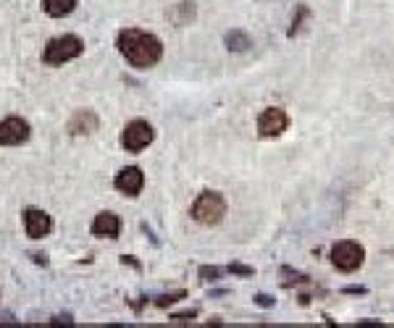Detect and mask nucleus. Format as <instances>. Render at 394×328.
Wrapping results in <instances>:
<instances>
[{"mask_svg":"<svg viewBox=\"0 0 394 328\" xmlns=\"http://www.w3.org/2000/svg\"><path fill=\"white\" fill-rule=\"evenodd\" d=\"M118 50H121V55L132 66H137V69H150V66H155V63L161 61L163 45L158 37L147 35V32L126 29V32L118 35Z\"/></svg>","mask_w":394,"mask_h":328,"instance_id":"obj_1","label":"nucleus"},{"mask_svg":"<svg viewBox=\"0 0 394 328\" xmlns=\"http://www.w3.org/2000/svg\"><path fill=\"white\" fill-rule=\"evenodd\" d=\"M226 215V200L218 192H203L192 205V218L203 226H215Z\"/></svg>","mask_w":394,"mask_h":328,"instance_id":"obj_2","label":"nucleus"},{"mask_svg":"<svg viewBox=\"0 0 394 328\" xmlns=\"http://www.w3.org/2000/svg\"><path fill=\"white\" fill-rule=\"evenodd\" d=\"M81 50H84V43H81L79 37L63 35V37H55V40L47 43L43 58H45V63H50V66H61V63L81 55Z\"/></svg>","mask_w":394,"mask_h":328,"instance_id":"obj_3","label":"nucleus"},{"mask_svg":"<svg viewBox=\"0 0 394 328\" xmlns=\"http://www.w3.org/2000/svg\"><path fill=\"white\" fill-rule=\"evenodd\" d=\"M363 260H366V249L360 247L358 242H339V244H334L332 263L337 271H342V273L358 271V268L363 266Z\"/></svg>","mask_w":394,"mask_h":328,"instance_id":"obj_4","label":"nucleus"},{"mask_svg":"<svg viewBox=\"0 0 394 328\" xmlns=\"http://www.w3.org/2000/svg\"><path fill=\"white\" fill-rule=\"evenodd\" d=\"M152 142V126L147 121H132L121 134V145L129 152H140Z\"/></svg>","mask_w":394,"mask_h":328,"instance_id":"obj_5","label":"nucleus"},{"mask_svg":"<svg viewBox=\"0 0 394 328\" xmlns=\"http://www.w3.org/2000/svg\"><path fill=\"white\" fill-rule=\"evenodd\" d=\"M287 126H289V118L281 108H266L258 118V132H260V137H266V140L284 134L287 132Z\"/></svg>","mask_w":394,"mask_h":328,"instance_id":"obj_6","label":"nucleus"},{"mask_svg":"<svg viewBox=\"0 0 394 328\" xmlns=\"http://www.w3.org/2000/svg\"><path fill=\"white\" fill-rule=\"evenodd\" d=\"M29 140V124L24 118L0 121V145H21Z\"/></svg>","mask_w":394,"mask_h":328,"instance_id":"obj_7","label":"nucleus"},{"mask_svg":"<svg viewBox=\"0 0 394 328\" xmlns=\"http://www.w3.org/2000/svg\"><path fill=\"white\" fill-rule=\"evenodd\" d=\"M24 226H27V237H32V239H43V237H47V234H50V229H53V221H50V215H47V213H43V210L32 208V210H27V213H24Z\"/></svg>","mask_w":394,"mask_h":328,"instance_id":"obj_8","label":"nucleus"},{"mask_svg":"<svg viewBox=\"0 0 394 328\" xmlns=\"http://www.w3.org/2000/svg\"><path fill=\"white\" fill-rule=\"evenodd\" d=\"M113 184H116L118 192L135 197V195H140V189H142L145 176H142V171L140 169H124V171H118V176H116Z\"/></svg>","mask_w":394,"mask_h":328,"instance_id":"obj_9","label":"nucleus"},{"mask_svg":"<svg viewBox=\"0 0 394 328\" xmlns=\"http://www.w3.org/2000/svg\"><path fill=\"white\" fill-rule=\"evenodd\" d=\"M118 231H121V221H118V215L113 213H100L92 223V234L95 237H103V239H116Z\"/></svg>","mask_w":394,"mask_h":328,"instance_id":"obj_10","label":"nucleus"},{"mask_svg":"<svg viewBox=\"0 0 394 328\" xmlns=\"http://www.w3.org/2000/svg\"><path fill=\"white\" fill-rule=\"evenodd\" d=\"M69 129H72V134H90L98 129V118H95V113H90V111L77 113L74 115V121L69 124Z\"/></svg>","mask_w":394,"mask_h":328,"instance_id":"obj_11","label":"nucleus"},{"mask_svg":"<svg viewBox=\"0 0 394 328\" xmlns=\"http://www.w3.org/2000/svg\"><path fill=\"white\" fill-rule=\"evenodd\" d=\"M74 6H77V0H43V9H45L47 16L53 18H63L69 16L74 11Z\"/></svg>","mask_w":394,"mask_h":328,"instance_id":"obj_12","label":"nucleus"},{"mask_svg":"<svg viewBox=\"0 0 394 328\" xmlns=\"http://www.w3.org/2000/svg\"><path fill=\"white\" fill-rule=\"evenodd\" d=\"M226 45H229V50H247L250 47V37L242 35V32H232V35H226Z\"/></svg>","mask_w":394,"mask_h":328,"instance_id":"obj_13","label":"nucleus"},{"mask_svg":"<svg viewBox=\"0 0 394 328\" xmlns=\"http://www.w3.org/2000/svg\"><path fill=\"white\" fill-rule=\"evenodd\" d=\"M200 273H203L206 281H215V278H218V268H203Z\"/></svg>","mask_w":394,"mask_h":328,"instance_id":"obj_14","label":"nucleus"},{"mask_svg":"<svg viewBox=\"0 0 394 328\" xmlns=\"http://www.w3.org/2000/svg\"><path fill=\"white\" fill-rule=\"evenodd\" d=\"M258 305H260V307H271V305H274V300H271V297H266V294H260Z\"/></svg>","mask_w":394,"mask_h":328,"instance_id":"obj_15","label":"nucleus"},{"mask_svg":"<svg viewBox=\"0 0 394 328\" xmlns=\"http://www.w3.org/2000/svg\"><path fill=\"white\" fill-rule=\"evenodd\" d=\"M232 271H234V273H242V276H250L252 273L250 268H242V266H232Z\"/></svg>","mask_w":394,"mask_h":328,"instance_id":"obj_16","label":"nucleus"}]
</instances>
